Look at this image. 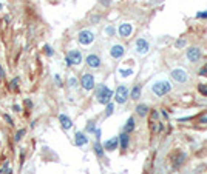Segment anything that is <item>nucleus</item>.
Returning a JSON list of instances; mask_svg holds the SVG:
<instances>
[{
	"mask_svg": "<svg viewBox=\"0 0 207 174\" xmlns=\"http://www.w3.org/2000/svg\"><path fill=\"white\" fill-rule=\"evenodd\" d=\"M151 91H153L156 96L162 97V96L169 94V92L172 91V85H170V82H167V80H159V82L153 83V86H151Z\"/></svg>",
	"mask_w": 207,
	"mask_h": 174,
	"instance_id": "obj_1",
	"label": "nucleus"
},
{
	"mask_svg": "<svg viewBox=\"0 0 207 174\" xmlns=\"http://www.w3.org/2000/svg\"><path fill=\"white\" fill-rule=\"evenodd\" d=\"M113 97V91L108 88V86H105V85H100L99 88H97V92H96V99H97V102L99 103H102V105H107L108 102H110V99Z\"/></svg>",
	"mask_w": 207,
	"mask_h": 174,
	"instance_id": "obj_2",
	"label": "nucleus"
},
{
	"mask_svg": "<svg viewBox=\"0 0 207 174\" xmlns=\"http://www.w3.org/2000/svg\"><path fill=\"white\" fill-rule=\"evenodd\" d=\"M67 60V65H81L82 63V54H81V51H77V49H71L68 51V54L65 57Z\"/></svg>",
	"mask_w": 207,
	"mask_h": 174,
	"instance_id": "obj_3",
	"label": "nucleus"
},
{
	"mask_svg": "<svg viewBox=\"0 0 207 174\" xmlns=\"http://www.w3.org/2000/svg\"><path fill=\"white\" fill-rule=\"evenodd\" d=\"M77 40H79L81 45H91L94 42V34L91 31L88 30H84L79 33V36H77Z\"/></svg>",
	"mask_w": 207,
	"mask_h": 174,
	"instance_id": "obj_4",
	"label": "nucleus"
},
{
	"mask_svg": "<svg viewBox=\"0 0 207 174\" xmlns=\"http://www.w3.org/2000/svg\"><path fill=\"white\" fill-rule=\"evenodd\" d=\"M114 97H116V99H114V100H116V103H119V105L125 103V102H127V99H128V88H127L125 85L118 86Z\"/></svg>",
	"mask_w": 207,
	"mask_h": 174,
	"instance_id": "obj_5",
	"label": "nucleus"
},
{
	"mask_svg": "<svg viewBox=\"0 0 207 174\" xmlns=\"http://www.w3.org/2000/svg\"><path fill=\"white\" fill-rule=\"evenodd\" d=\"M172 79L173 80H176L178 83H184V82H187V73L184 71V70H181V68H175L173 71H172Z\"/></svg>",
	"mask_w": 207,
	"mask_h": 174,
	"instance_id": "obj_6",
	"label": "nucleus"
},
{
	"mask_svg": "<svg viewBox=\"0 0 207 174\" xmlns=\"http://www.w3.org/2000/svg\"><path fill=\"white\" fill-rule=\"evenodd\" d=\"M81 85L87 91L93 89L94 88V77H93V74H84L82 79H81Z\"/></svg>",
	"mask_w": 207,
	"mask_h": 174,
	"instance_id": "obj_7",
	"label": "nucleus"
},
{
	"mask_svg": "<svg viewBox=\"0 0 207 174\" xmlns=\"http://www.w3.org/2000/svg\"><path fill=\"white\" fill-rule=\"evenodd\" d=\"M148 49H150V45H148V42L145 39H138L136 40V52L138 54H147L148 52Z\"/></svg>",
	"mask_w": 207,
	"mask_h": 174,
	"instance_id": "obj_8",
	"label": "nucleus"
},
{
	"mask_svg": "<svg viewBox=\"0 0 207 174\" xmlns=\"http://www.w3.org/2000/svg\"><path fill=\"white\" fill-rule=\"evenodd\" d=\"M201 51H199V48H190V49H187V59L190 60V62H198L199 59H201Z\"/></svg>",
	"mask_w": 207,
	"mask_h": 174,
	"instance_id": "obj_9",
	"label": "nucleus"
},
{
	"mask_svg": "<svg viewBox=\"0 0 207 174\" xmlns=\"http://www.w3.org/2000/svg\"><path fill=\"white\" fill-rule=\"evenodd\" d=\"M110 54L113 59H121L124 54H125V49L122 45H113L111 49H110Z\"/></svg>",
	"mask_w": 207,
	"mask_h": 174,
	"instance_id": "obj_10",
	"label": "nucleus"
},
{
	"mask_svg": "<svg viewBox=\"0 0 207 174\" xmlns=\"http://www.w3.org/2000/svg\"><path fill=\"white\" fill-rule=\"evenodd\" d=\"M87 65L90 66V68H99L100 66V57L96 56V54H90L87 57Z\"/></svg>",
	"mask_w": 207,
	"mask_h": 174,
	"instance_id": "obj_11",
	"label": "nucleus"
},
{
	"mask_svg": "<svg viewBox=\"0 0 207 174\" xmlns=\"http://www.w3.org/2000/svg\"><path fill=\"white\" fill-rule=\"evenodd\" d=\"M132 33H133V26H132L130 23H122V25L119 26V34H121L122 37H130Z\"/></svg>",
	"mask_w": 207,
	"mask_h": 174,
	"instance_id": "obj_12",
	"label": "nucleus"
},
{
	"mask_svg": "<svg viewBox=\"0 0 207 174\" xmlns=\"http://www.w3.org/2000/svg\"><path fill=\"white\" fill-rule=\"evenodd\" d=\"M118 145H119V139L113 137V139H110V140H107L105 143H104V148H105L107 151H113V150L118 148Z\"/></svg>",
	"mask_w": 207,
	"mask_h": 174,
	"instance_id": "obj_13",
	"label": "nucleus"
},
{
	"mask_svg": "<svg viewBox=\"0 0 207 174\" xmlns=\"http://www.w3.org/2000/svg\"><path fill=\"white\" fill-rule=\"evenodd\" d=\"M59 120H60V125H62L63 129H70V128L73 126L71 119H70L68 116H65V114H60V116H59Z\"/></svg>",
	"mask_w": 207,
	"mask_h": 174,
	"instance_id": "obj_14",
	"label": "nucleus"
},
{
	"mask_svg": "<svg viewBox=\"0 0 207 174\" xmlns=\"http://www.w3.org/2000/svg\"><path fill=\"white\" fill-rule=\"evenodd\" d=\"M74 142L77 146H84L88 143V137L84 134V132H76V137H74Z\"/></svg>",
	"mask_w": 207,
	"mask_h": 174,
	"instance_id": "obj_15",
	"label": "nucleus"
},
{
	"mask_svg": "<svg viewBox=\"0 0 207 174\" xmlns=\"http://www.w3.org/2000/svg\"><path fill=\"white\" fill-rule=\"evenodd\" d=\"M136 113H138L141 117L147 116V114H148V106H147V105H144V103L138 105V106H136Z\"/></svg>",
	"mask_w": 207,
	"mask_h": 174,
	"instance_id": "obj_16",
	"label": "nucleus"
},
{
	"mask_svg": "<svg viewBox=\"0 0 207 174\" xmlns=\"http://www.w3.org/2000/svg\"><path fill=\"white\" fill-rule=\"evenodd\" d=\"M119 142H121V148L122 150L128 148V134H127V132H122V134L119 136Z\"/></svg>",
	"mask_w": 207,
	"mask_h": 174,
	"instance_id": "obj_17",
	"label": "nucleus"
},
{
	"mask_svg": "<svg viewBox=\"0 0 207 174\" xmlns=\"http://www.w3.org/2000/svg\"><path fill=\"white\" fill-rule=\"evenodd\" d=\"M133 129H135V119H133V117H130V119L127 120V123H125V128H124V131H125L127 134H128V132H132Z\"/></svg>",
	"mask_w": 207,
	"mask_h": 174,
	"instance_id": "obj_18",
	"label": "nucleus"
},
{
	"mask_svg": "<svg viewBox=\"0 0 207 174\" xmlns=\"http://www.w3.org/2000/svg\"><path fill=\"white\" fill-rule=\"evenodd\" d=\"M130 96H132V99H135V100L139 99V96H141V85H136V86L133 88V91H132Z\"/></svg>",
	"mask_w": 207,
	"mask_h": 174,
	"instance_id": "obj_19",
	"label": "nucleus"
},
{
	"mask_svg": "<svg viewBox=\"0 0 207 174\" xmlns=\"http://www.w3.org/2000/svg\"><path fill=\"white\" fill-rule=\"evenodd\" d=\"M94 151H96V154H97L99 157H102V156H104V146H102L99 142H96V143H94Z\"/></svg>",
	"mask_w": 207,
	"mask_h": 174,
	"instance_id": "obj_20",
	"label": "nucleus"
},
{
	"mask_svg": "<svg viewBox=\"0 0 207 174\" xmlns=\"http://www.w3.org/2000/svg\"><path fill=\"white\" fill-rule=\"evenodd\" d=\"M113 110H114V105L113 103H107V110H105V116H111L113 114Z\"/></svg>",
	"mask_w": 207,
	"mask_h": 174,
	"instance_id": "obj_21",
	"label": "nucleus"
},
{
	"mask_svg": "<svg viewBox=\"0 0 207 174\" xmlns=\"http://www.w3.org/2000/svg\"><path fill=\"white\" fill-rule=\"evenodd\" d=\"M119 74H121L122 77H128V76L133 74V70H119Z\"/></svg>",
	"mask_w": 207,
	"mask_h": 174,
	"instance_id": "obj_22",
	"label": "nucleus"
},
{
	"mask_svg": "<svg viewBox=\"0 0 207 174\" xmlns=\"http://www.w3.org/2000/svg\"><path fill=\"white\" fill-rule=\"evenodd\" d=\"M23 134H25V128H23V129H19V131L16 132V137H14V140H16V142H19V140L23 137Z\"/></svg>",
	"mask_w": 207,
	"mask_h": 174,
	"instance_id": "obj_23",
	"label": "nucleus"
},
{
	"mask_svg": "<svg viewBox=\"0 0 207 174\" xmlns=\"http://www.w3.org/2000/svg\"><path fill=\"white\" fill-rule=\"evenodd\" d=\"M45 54H46V56H53V54H54L53 48H51L49 45H46V46H45Z\"/></svg>",
	"mask_w": 207,
	"mask_h": 174,
	"instance_id": "obj_24",
	"label": "nucleus"
},
{
	"mask_svg": "<svg viewBox=\"0 0 207 174\" xmlns=\"http://www.w3.org/2000/svg\"><path fill=\"white\" fill-rule=\"evenodd\" d=\"M199 92H201V94L202 96H207V85H199Z\"/></svg>",
	"mask_w": 207,
	"mask_h": 174,
	"instance_id": "obj_25",
	"label": "nucleus"
},
{
	"mask_svg": "<svg viewBox=\"0 0 207 174\" xmlns=\"http://www.w3.org/2000/svg\"><path fill=\"white\" fill-rule=\"evenodd\" d=\"M94 129H96L94 122H90V123H88V126H87V131H88V132H94Z\"/></svg>",
	"mask_w": 207,
	"mask_h": 174,
	"instance_id": "obj_26",
	"label": "nucleus"
},
{
	"mask_svg": "<svg viewBox=\"0 0 207 174\" xmlns=\"http://www.w3.org/2000/svg\"><path fill=\"white\" fill-rule=\"evenodd\" d=\"M17 85H19V77H16L14 80H12V82H11V88H17Z\"/></svg>",
	"mask_w": 207,
	"mask_h": 174,
	"instance_id": "obj_27",
	"label": "nucleus"
},
{
	"mask_svg": "<svg viewBox=\"0 0 207 174\" xmlns=\"http://www.w3.org/2000/svg\"><path fill=\"white\" fill-rule=\"evenodd\" d=\"M8 166H9V162H8V160H6V162H5V165H3L2 168H0V174H3V172H5V169H6Z\"/></svg>",
	"mask_w": 207,
	"mask_h": 174,
	"instance_id": "obj_28",
	"label": "nucleus"
},
{
	"mask_svg": "<svg viewBox=\"0 0 207 174\" xmlns=\"http://www.w3.org/2000/svg\"><path fill=\"white\" fill-rule=\"evenodd\" d=\"M68 83H70V86H76V85H77V80H76V79H70Z\"/></svg>",
	"mask_w": 207,
	"mask_h": 174,
	"instance_id": "obj_29",
	"label": "nucleus"
},
{
	"mask_svg": "<svg viewBox=\"0 0 207 174\" xmlns=\"http://www.w3.org/2000/svg\"><path fill=\"white\" fill-rule=\"evenodd\" d=\"M184 45H186V40H179V42H176V46H178V48H183Z\"/></svg>",
	"mask_w": 207,
	"mask_h": 174,
	"instance_id": "obj_30",
	"label": "nucleus"
},
{
	"mask_svg": "<svg viewBox=\"0 0 207 174\" xmlns=\"http://www.w3.org/2000/svg\"><path fill=\"white\" fill-rule=\"evenodd\" d=\"M3 117H5V120H6V122H8L9 125H12V119H11V116H8V114H5Z\"/></svg>",
	"mask_w": 207,
	"mask_h": 174,
	"instance_id": "obj_31",
	"label": "nucleus"
},
{
	"mask_svg": "<svg viewBox=\"0 0 207 174\" xmlns=\"http://www.w3.org/2000/svg\"><path fill=\"white\" fill-rule=\"evenodd\" d=\"M3 79H5V71H3V68H2V66H0V82H2Z\"/></svg>",
	"mask_w": 207,
	"mask_h": 174,
	"instance_id": "obj_32",
	"label": "nucleus"
},
{
	"mask_svg": "<svg viewBox=\"0 0 207 174\" xmlns=\"http://www.w3.org/2000/svg\"><path fill=\"white\" fill-rule=\"evenodd\" d=\"M198 74H199V76H207V68H201Z\"/></svg>",
	"mask_w": 207,
	"mask_h": 174,
	"instance_id": "obj_33",
	"label": "nucleus"
},
{
	"mask_svg": "<svg viewBox=\"0 0 207 174\" xmlns=\"http://www.w3.org/2000/svg\"><path fill=\"white\" fill-rule=\"evenodd\" d=\"M196 17H207V11H202V12H198Z\"/></svg>",
	"mask_w": 207,
	"mask_h": 174,
	"instance_id": "obj_34",
	"label": "nucleus"
},
{
	"mask_svg": "<svg viewBox=\"0 0 207 174\" xmlns=\"http://www.w3.org/2000/svg\"><path fill=\"white\" fill-rule=\"evenodd\" d=\"M114 33V28H113V26H108V28H107V34H113Z\"/></svg>",
	"mask_w": 207,
	"mask_h": 174,
	"instance_id": "obj_35",
	"label": "nucleus"
},
{
	"mask_svg": "<svg viewBox=\"0 0 207 174\" xmlns=\"http://www.w3.org/2000/svg\"><path fill=\"white\" fill-rule=\"evenodd\" d=\"M12 108H14V111H20V110H22L19 105H14V106H12Z\"/></svg>",
	"mask_w": 207,
	"mask_h": 174,
	"instance_id": "obj_36",
	"label": "nucleus"
},
{
	"mask_svg": "<svg viewBox=\"0 0 207 174\" xmlns=\"http://www.w3.org/2000/svg\"><path fill=\"white\" fill-rule=\"evenodd\" d=\"M5 174H12V169H11V168H6V169H5Z\"/></svg>",
	"mask_w": 207,
	"mask_h": 174,
	"instance_id": "obj_37",
	"label": "nucleus"
},
{
	"mask_svg": "<svg viewBox=\"0 0 207 174\" xmlns=\"http://www.w3.org/2000/svg\"><path fill=\"white\" fill-rule=\"evenodd\" d=\"M56 82H57V85H59V86L62 85V83H60V77H59V76H56Z\"/></svg>",
	"mask_w": 207,
	"mask_h": 174,
	"instance_id": "obj_38",
	"label": "nucleus"
},
{
	"mask_svg": "<svg viewBox=\"0 0 207 174\" xmlns=\"http://www.w3.org/2000/svg\"><path fill=\"white\" fill-rule=\"evenodd\" d=\"M201 122H207V117H204V119H201Z\"/></svg>",
	"mask_w": 207,
	"mask_h": 174,
	"instance_id": "obj_39",
	"label": "nucleus"
},
{
	"mask_svg": "<svg viewBox=\"0 0 207 174\" xmlns=\"http://www.w3.org/2000/svg\"><path fill=\"white\" fill-rule=\"evenodd\" d=\"M0 9H2V3H0Z\"/></svg>",
	"mask_w": 207,
	"mask_h": 174,
	"instance_id": "obj_40",
	"label": "nucleus"
},
{
	"mask_svg": "<svg viewBox=\"0 0 207 174\" xmlns=\"http://www.w3.org/2000/svg\"><path fill=\"white\" fill-rule=\"evenodd\" d=\"M205 68H207V65H205Z\"/></svg>",
	"mask_w": 207,
	"mask_h": 174,
	"instance_id": "obj_41",
	"label": "nucleus"
}]
</instances>
